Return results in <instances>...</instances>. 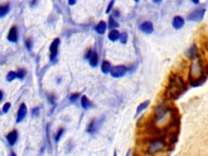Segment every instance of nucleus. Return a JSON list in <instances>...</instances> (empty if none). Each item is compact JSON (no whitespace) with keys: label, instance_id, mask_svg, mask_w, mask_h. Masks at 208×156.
<instances>
[{"label":"nucleus","instance_id":"1","mask_svg":"<svg viewBox=\"0 0 208 156\" xmlns=\"http://www.w3.org/2000/svg\"><path fill=\"white\" fill-rule=\"evenodd\" d=\"M183 84L180 78L176 77V76H173L170 77L169 85L166 90V96L168 99H176L181 94L182 91Z\"/></svg>","mask_w":208,"mask_h":156},{"label":"nucleus","instance_id":"2","mask_svg":"<svg viewBox=\"0 0 208 156\" xmlns=\"http://www.w3.org/2000/svg\"><path fill=\"white\" fill-rule=\"evenodd\" d=\"M202 74H203V64L200 58H198L192 61L189 68V76L191 79L197 80L201 78Z\"/></svg>","mask_w":208,"mask_h":156},{"label":"nucleus","instance_id":"3","mask_svg":"<svg viewBox=\"0 0 208 156\" xmlns=\"http://www.w3.org/2000/svg\"><path fill=\"white\" fill-rule=\"evenodd\" d=\"M205 15H206L205 8H198L189 14L187 20L189 21H193V22H201L203 20Z\"/></svg>","mask_w":208,"mask_h":156},{"label":"nucleus","instance_id":"4","mask_svg":"<svg viewBox=\"0 0 208 156\" xmlns=\"http://www.w3.org/2000/svg\"><path fill=\"white\" fill-rule=\"evenodd\" d=\"M165 147V143L164 141H162L159 138L154 139L152 142L151 143V145L148 147V153L150 155H154L155 153L160 151L162 150H164Z\"/></svg>","mask_w":208,"mask_h":156},{"label":"nucleus","instance_id":"5","mask_svg":"<svg viewBox=\"0 0 208 156\" xmlns=\"http://www.w3.org/2000/svg\"><path fill=\"white\" fill-rule=\"evenodd\" d=\"M185 57L191 61L199 58V50L197 45L194 43L187 49V51H185Z\"/></svg>","mask_w":208,"mask_h":156},{"label":"nucleus","instance_id":"6","mask_svg":"<svg viewBox=\"0 0 208 156\" xmlns=\"http://www.w3.org/2000/svg\"><path fill=\"white\" fill-rule=\"evenodd\" d=\"M127 71V68H125L123 65H120V66H116V67H113L111 69V75L113 77L119 78L123 77Z\"/></svg>","mask_w":208,"mask_h":156},{"label":"nucleus","instance_id":"7","mask_svg":"<svg viewBox=\"0 0 208 156\" xmlns=\"http://www.w3.org/2000/svg\"><path fill=\"white\" fill-rule=\"evenodd\" d=\"M60 42V39H59V38H56V39H55L54 41H53V42H52V43H51V45H50V60H51V61H52V60H54L56 58V56H57L58 47H59Z\"/></svg>","mask_w":208,"mask_h":156},{"label":"nucleus","instance_id":"8","mask_svg":"<svg viewBox=\"0 0 208 156\" xmlns=\"http://www.w3.org/2000/svg\"><path fill=\"white\" fill-rule=\"evenodd\" d=\"M185 19L181 16H176L172 20V26L175 29H181L185 26Z\"/></svg>","mask_w":208,"mask_h":156},{"label":"nucleus","instance_id":"9","mask_svg":"<svg viewBox=\"0 0 208 156\" xmlns=\"http://www.w3.org/2000/svg\"><path fill=\"white\" fill-rule=\"evenodd\" d=\"M26 114H27V107H26V106H25L24 103H22V104L20 105V108H19L18 113H17L16 122H21L24 120V118L25 117Z\"/></svg>","mask_w":208,"mask_h":156},{"label":"nucleus","instance_id":"10","mask_svg":"<svg viewBox=\"0 0 208 156\" xmlns=\"http://www.w3.org/2000/svg\"><path fill=\"white\" fill-rule=\"evenodd\" d=\"M140 29L142 32H144L146 34H151L153 30H154V27H153V24L150 21H146L143 24H141L140 26Z\"/></svg>","mask_w":208,"mask_h":156},{"label":"nucleus","instance_id":"11","mask_svg":"<svg viewBox=\"0 0 208 156\" xmlns=\"http://www.w3.org/2000/svg\"><path fill=\"white\" fill-rule=\"evenodd\" d=\"M17 38H18V34H17V29L16 28L13 26L11 27V29L9 31V34L7 36V39L11 42H16L17 41Z\"/></svg>","mask_w":208,"mask_h":156},{"label":"nucleus","instance_id":"12","mask_svg":"<svg viewBox=\"0 0 208 156\" xmlns=\"http://www.w3.org/2000/svg\"><path fill=\"white\" fill-rule=\"evenodd\" d=\"M17 137H18L17 132L16 131H15V130L12 131V132H11L10 133H8V135L7 136V139L8 143H9V145L13 146L14 144L16 143V142Z\"/></svg>","mask_w":208,"mask_h":156},{"label":"nucleus","instance_id":"13","mask_svg":"<svg viewBox=\"0 0 208 156\" xmlns=\"http://www.w3.org/2000/svg\"><path fill=\"white\" fill-rule=\"evenodd\" d=\"M106 23L104 22V21H100L98 24V25L95 27V30H96V32L97 33H98V34H104V32L106 31Z\"/></svg>","mask_w":208,"mask_h":156},{"label":"nucleus","instance_id":"14","mask_svg":"<svg viewBox=\"0 0 208 156\" xmlns=\"http://www.w3.org/2000/svg\"><path fill=\"white\" fill-rule=\"evenodd\" d=\"M108 37H109V39H110L111 41L115 42V41H116V40H118V39L120 37V33H119V31L112 30L109 33Z\"/></svg>","mask_w":208,"mask_h":156},{"label":"nucleus","instance_id":"15","mask_svg":"<svg viewBox=\"0 0 208 156\" xmlns=\"http://www.w3.org/2000/svg\"><path fill=\"white\" fill-rule=\"evenodd\" d=\"M90 64L91 66L93 67H95L98 64V54L95 51H93L91 53L90 56Z\"/></svg>","mask_w":208,"mask_h":156},{"label":"nucleus","instance_id":"16","mask_svg":"<svg viewBox=\"0 0 208 156\" xmlns=\"http://www.w3.org/2000/svg\"><path fill=\"white\" fill-rule=\"evenodd\" d=\"M81 106L84 109H88L91 106L90 101L88 99L86 96H82V98H81Z\"/></svg>","mask_w":208,"mask_h":156},{"label":"nucleus","instance_id":"17","mask_svg":"<svg viewBox=\"0 0 208 156\" xmlns=\"http://www.w3.org/2000/svg\"><path fill=\"white\" fill-rule=\"evenodd\" d=\"M111 68V64L108 61H103L102 64V71L104 73H108V72L110 71Z\"/></svg>","mask_w":208,"mask_h":156},{"label":"nucleus","instance_id":"18","mask_svg":"<svg viewBox=\"0 0 208 156\" xmlns=\"http://www.w3.org/2000/svg\"><path fill=\"white\" fill-rule=\"evenodd\" d=\"M9 11V6L8 5H3L0 7V16L4 17Z\"/></svg>","mask_w":208,"mask_h":156},{"label":"nucleus","instance_id":"19","mask_svg":"<svg viewBox=\"0 0 208 156\" xmlns=\"http://www.w3.org/2000/svg\"><path fill=\"white\" fill-rule=\"evenodd\" d=\"M149 104H150V101H146V102L141 103L138 107V109H137V115H138L139 112H141V111H143V110L146 108Z\"/></svg>","mask_w":208,"mask_h":156},{"label":"nucleus","instance_id":"20","mask_svg":"<svg viewBox=\"0 0 208 156\" xmlns=\"http://www.w3.org/2000/svg\"><path fill=\"white\" fill-rule=\"evenodd\" d=\"M16 77H17V73H16L15 72H12V71H11L7 76V79L8 82H11V81H13L14 79H16Z\"/></svg>","mask_w":208,"mask_h":156},{"label":"nucleus","instance_id":"21","mask_svg":"<svg viewBox=\"0 0 208 156\" xmlns=\"http://www.w3.org/2000/svg\"><path fill=\"white\" fill-rule=\"evenodd\" d=\"M118 26H119V24H118L117 22L115 21L112 17H110V18H109V27L115 28L118 27Z\"/></svg>","mask_w":208,"mask_h":156},{"label":"nucleus","instance_id":"22","mask_svg":"<svg viewBox=\"0 0 208 156\" xmlns=\"http://www.w3.org/2000/svg\"><path fill=\"white\" fill-rule=\"evenodd\" d=\"M25 74H26V71L24 69H20L19 71L17 72V77L22 79L25 76Z\"/></svg>","mask_w":208,"mask_h":156},{"label":"nucleus","instance_id":"23","mask_svg":"<svg viewBox=\"0 0 208 156\" xmlns=\"http://www.w3.org/2000/svg\"><path fill=\"white\" fill-rule=\"evenodd\" d=\"M120 42H122V43H124V44H125L126 42H127V40H128V34L127 33H123V34L120 35Z\"/></svg>","mask_w":208,"mask_h":156},{"label":"nucleus","instance_id":"24","mask_svg":"<svg viewBox=\"0 0 208 156\" xmlns=\"http://www.w3.org/2000/svg\"><path fill=\"white\" fill-rule=\"evenodd\" d=\"M10 107H11L10 102H7V103H5L4 106V107H3V111H4V113H6V112H8V110L10 109Z\"/></svg>","mask_w":208,"mask_h":156},{"label":"nucleus","instance_id":"25","mask_svg":"<svg viewBox=\"0 0 208 156\" xmlns=\"http://www.w3.org/2000/svg\"><path fill=\"white\" fill-rule=\"evenodd\" d=\"M63 132H64V129H61L59 130V132H57V135H56V137H55V140H56V142H58L59 140L60 139L61 135L63 134Z\"/></svg>","mask_w":208,"mask_h":156},{"label":"nucleus","instance_id":"26","mask_svg":"<svg viewBox=\"0 0 208 156\" xmlns=\"http://www.w3.org/2000/svg\"><path fill=\"white\" fill-rule=\"evenodd\" d=\"M78 97H79V94H74L70 97V100L72 102H75L78 99Z\"/></svg>","mask_w":208,"mask_h":156},{"label":"nucleus","instance_id":"27","mask_svg":"<svg viewBox=\"0 0 208 156\" xmlns=\"http://www.w3.org/2000/svg\"><path fill=\"white\" fill-rule=\"evenodd\" d=\"M39 114V108L38 107H36V108L33 109L32 111V115H34V116H37Z\"/></svg>","mask_w":208,"mask_h":156},{"label":"nucleus","instance_id":"28","mask_svg":"<svg viewBox=\"0 0 208 156\" xmlns=\"http://www.w3.org/2000/svg\"><path fill=\"white\" fill-rule=\"evenodd\" d=\"M113 4H114V0H112L111 3L109 4V5H108V9H107V11H106V12H107V13H108V12L111 11V9L112 8V6H113Z\"/></svg>","mask_w":208,"mask_h":156},{"label":"nucleus","instance_id":"29","mask_svg":"<svg viewBox=\"0 0 208 156\" xmlns=\"http://www.w3.org/2000/svg\"><path fill=\"white\" fill-rule=\"evenodd\" d=\"M25 45H26V47H27L29 50H30L31 47H32V42H31V41L29 39H28L27 41L25 42Z\"/></svg>","mask_w":208,"mask_h":156},{"label":"nucleus","instance_id":"30","mask_svg":"<svg viewBox=\"0 0 208 156\" xmlns=\"http://www.w3.org/2000/svg\"><path fill=\"white\" fill-rule=\"evenodd\" d=\"M191 2L195 5H198L200 4V0H191Z\"/></svg>","mask_w":208,"mask_h":156},{"label":"nucleus","instance_id":"31","mask_svg":"<svg viewBox=\"0 0 208 156\" xmlns=\"http://www.w3.org/2000/svg\"><path fill=\"white\" fill-rule=\"evenodd\" d=\"M77 0H68V4L69 5H73V4H76Z\"/></svg>","mask_w":208,"mask_h":156},{"label":"nucleus","instance_id":"32","mask_svg":"<svg viewBox=\"0 0 208 156\" xmlns=\"http://www.w3.org/2000/svg\"><path fill=\"white\" fill-rule=\"evenodd\" d=\"M154 2H156V3H159V2H160L161 0H154Z\"/></svg>","mask_w":208,"mask_h":156},{"label":"nucleus","instance_id":"33","mask_svg":"<svg viewBox=\"0 0 208 156\" xmlns=\"http://www.w3.org/2000/svg\"><path fill=\"white\" fill-rule=\"evenodd\" d=\"M135 1H137V2H138V0H135Z\"/></svg>","mask_w":208,"mask_h":156},{"label":"nucleus","instance_id":"34","mask_svg":"<svg viewBox=\"0 0 208 156\" xmlns=\"http://www.w3.org/2000/svg\"><path fill=\"white\" fill-rule=\"evenodd\" d=\"M207 48H208V43H207Z\"/></svg>","mask_w":208,"mask_h":156}]
</instances>
